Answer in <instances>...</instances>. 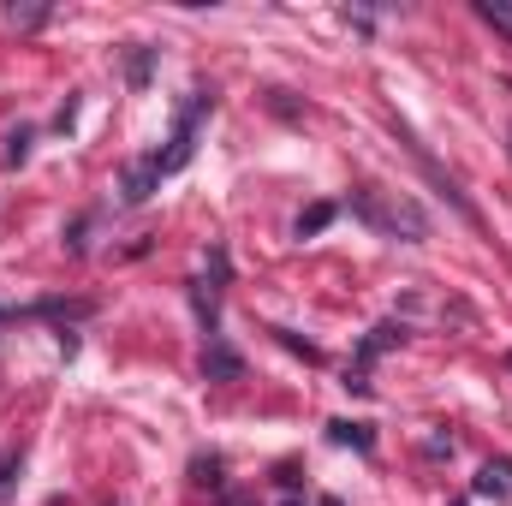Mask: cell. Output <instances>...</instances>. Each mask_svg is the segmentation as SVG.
I'll use <instances>...</instances> for the list:
<instances>
[{"instance_id": "ba28073f", "label": "cell", "mask_w": 512, "mask_h": 506, "mask_svg": "<svg viewBox=\"0 0 512 506\" xmlns=\"http://www.w3.org/2000/svg\"><path fill=\"white\" fill-rule=\"evenodd\" d=\"M328 221H334V203H310V209L298 215V239H316Z\"/></svg>"}, {"instance_id": "3957f363", "label": "cell", "mask_w": 512, "mask_h": 506, "mask_svg": "<svg viewBox=\"0 0 512 506\" xmlns=\"http://www.w3.org/2000/svg\"><path fill=\"white\" fill-rule=\"evenodd\" d=\"M203 376H209V381H239V376H245V358L215 334V340H209V352H203Z\"/></svg>"}, {"instance_id": "6da1fadb", "label": "cell", "mask_w": 512, "mask_h": 506, "mask_svg": "<svg viewBox=\"0 0 512 506\" xmlns=\"http://www.w3.org/2000/svg\"><path fill=\"white\" fill-rule=\"evenodd\" d=\"M358 215H364L370 227H382V233H405L411 245H417V239H429V215H423L417 203H405V197H399V203H382V197H370V191H364V197H358Z\"/></svg>"}, {"instance_id": "8fae6325", "label": "cell", "mask_w": 512, "mask_h": 506, "mask_svg": "<svg viewBox=\"0 0 512 506\" xmlns=\"http://www.w3.org/2000/svg\"><path fill=\"white\" fill-rule=\"evenodd\" d=\"M477 12H483L495 30H507V36H512V0H477Z\"/></svg>"}, {"instance_id": "4fadbf2b", "label": "cell", "mask_w": 512, "mask_h": 506, "mask_svg": "<svg viewBox=\"0 0 512 506\" xmlns=\"http://www.w3.org/2000/svg\"><path fill=\"white\" fill-rule=\"evenodd\" d=\"M42 18H48L42 6H12V24H24V30H30V24H42Z\"/></svg>"}, {"instance_id": "7a4b0ae2", "label": "cell", "mask_w": 512, "mask_h": 506, "mask_svg": "<svg viewBox=\"0 0 512 506\" xmlns=\"http://www.w3.org/2000/svg\"><path fill=\"white\" fill-rule=\"evenodd\" d=\"M209 108H215V96H209V90H197V96H191V108H185V114H179V126H173V149H167V155H155V161H161V173H179V167L191 161V149H197V120H203Z\"/></svg>"}, {"instance_id": "52a82bcc", "label": "cell", "mask_w": 512, "mask_h": 506, "mask_svg": "<svg viewBox=\"0 0 512 506\" xmlns=\"http://www.w3.org/2000/svg\"><path fill=\"white\" fill-rule=\"evenodd\" d=\"M477 495H512V459H489V465H483Z\"/></svg>"}, {"instance_id": "30bf717a", "label": "cell", "mask_w": 512, "mask_h": 506, "mask_svg": "<svg viewBox=\"0 0 512 506\" xmlns=\"http://www.w3.org/2000/svg\"><path fill=\"white\" fill-rule=\"evenodd\" d=\"M18 465H24V459H18V447H6V453H0V501H12V483H18Z\"/></svg>"}, {"instance_id": "9c48e42d", "label": "cell", "mask_w": 512, "mask_h": 506, "mask_svg": "<svg viewBox=\"0 0 512 506\" xmlns=\"http://www.w3.org/2000/svg\"><path fill=\"white\" fill-rule=\"evenodd\" d=\"M30 143H36V131L30 126L12 131V137H6V167H24V161H30Z\"/></svg>"}, {"instance_id": "5bb4252c", "label": "cell", "mask_w": 512, "mask_h": 506, "mask_svg": "<svg viewBox=\"0 0 512 506\" xmlns=\"http://www.w3.org/2000/svg\"><path fill=\"white\" fill-rule=\"evenodd\" d=\"M322 506H340V501H334V495H328V501H322Z\"/></svg>"}, {"instance_id": "7c38bea8", "label": "cell", "mask_w": 512, "mask_h": 506, "mask_svg": "<svg viewBox=\"0 0 512 506\" xmlns=\"http://www.w3.org/2000/svg\"><path fill=\"white\" fill-rule=\"evenodd\" d=\"M149 60H155L149 48H137V54H131V66H126V78H131V84H149Z\"/></svg>"}, {"instance_id": "277c9868", "label": "cell", "mask_w": 512, "mask_h": 506, "mask_svg": "<svg viewBox=\"0 0 512 506\" xmlns=\"http://www.w3.org/2000/svg\"><path fill=\"white\" fill-rule=\"evenodd\" d=\"M328 441H334V447H358L364 459L376 453V435H370V423H352V417H334V423H328Z\"/></svg>"}, {"instance_id": "5b68a950", "label": "cell", "mask_w": 512, "mask_h": 506, "mask_svg": "<svg viewBox=\"0 0 512 506\" xmlns=\"http://www.w3.org/2000/svg\"><path fill=\"white\" fill-rule=\"evenodd\" d=\"M161 179H167V173H161V161H155V155H149V161H137V167L126 173V203H143Z\"/></svg>"}, {"instance_id": "8992f818", "label": "cell", "mask_w": 512, "mask_h": 506, "mask_svg": "<svg viewBox=\"0 0 512 506\" xmlns=\"http://www.w3.org/2000/svg\"><path fill=\"white\" fill-rule=\"evenodd\" d=\"M399 340H405V328H399V322H382V328H370V340H364V352H358V370H364L370 358H382L387 346H399Z\"/></svg>"}]
</instances>
